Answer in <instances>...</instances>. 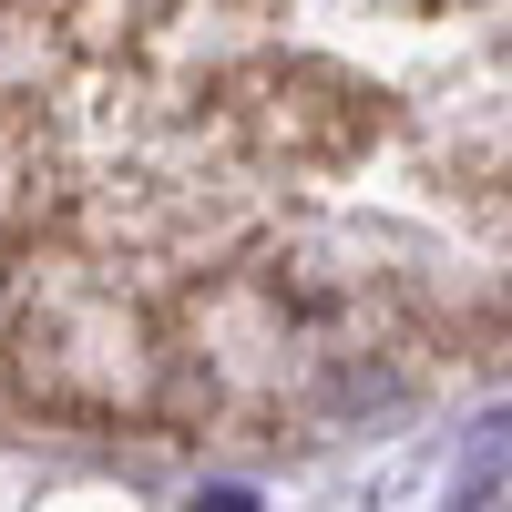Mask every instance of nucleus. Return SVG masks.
I'll use <instances>...</instances> for the list:
<instances>
[{"mask_svg":"<svg viewBox=\"0 0 512 512\" xmlns=\"http://www.w3.org/2000/svg\"><path fill=\"white\" fill-rule=\"evenodd\" d=\"M11 308H21V267L0 256V328H11Z\"/></svg>","mask_w":512,"mask_h":512,"instance_id":"obj_2","label":"nucleus"},{"mask_svg":"<svg viewBox=\"0 0 512 512\" xmlns=\"http://www.w3.org/2000/svg\"><path fill=\"white\" fill-rule=\"evenodd\" d=\"M205 512H256V502H246V492H216V502H205Z\"/></svg>","mask_w":512,"mask_h":512,"instance_id":"obj_3","label":"nucleus"},{"mask_svg":"<svg viewBox=\"0 0 512 512\" xmlns=\"http://www.w3.org/2000/svg\"><path fill=\"white\" fill-rule=\"evenodd\" d=\"M21 400L62 420H164V379H175V328L134 308L93 267H21V308L0 328Z\"/></svg>","mask_w":512,"mask_h":512,"instance_id":"obj_1","label":"nucleus"},{"mask_svg":"<svg viewBox=\"0 0 512 512\" xmlns=\"http://www.w3.org/2000/svg\"><path fill=\"white\" fill-rule=\"evenodd\" d=\"M502 226H512V185H502Z\"/></svg>","mask_w":512,"mask_h":512,"instance_id":"obj_4","label":"nucleus"}]
</instances>
